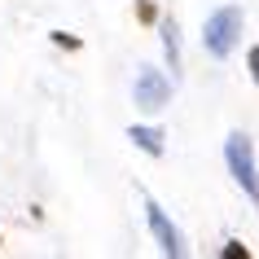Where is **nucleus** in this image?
Instances as JSON below:
<instances>
[{"label":"nucleus","instance_id":"7","mask_svg":"<svg viewBox=\"0 0 259 259\" xmlns=\"http://www.w3.org/2000/svg\"><path fill=\"white\" fill-rule=\"evenodd\" d=\"M49 40H53L62 53H79V49H83V40H79V35H70V31H49Z\"/></svg>","mask_w":259,"mask_h":259},{"label":"nucleus","instance_id":"2","mask_svg":"<svg viewBox=\"0 0 259 259\" xmlns=\"http://www.w3.org/2000/svg\"><path fill=\"white\" fill-rule=\"evenodd\" d=\"M224 167L237 180V189L259 206V167H255V145H250L246 132H229L224 137Z\"/></svg>","mask_w":259,"mask_h":259},{"label":"nucleus","instance_id":"1","mask_svg":"<svg viewBox=\"0 0 259 259\" xmlns=\"http://www.w3.org/2000/svg\"><path fill=\"white\" fill-rule=\"evenodd\" d=\"M242 22H246V14L237 9V5L211 9V18L202 22V49L215 57V62H224V57L237 49V40H242Z\"/></svg>","mask_w":259,"mask_h":259},{"label":"nucleus","instance_id":"4","mask_svg":"<svg viewBox=\"0 0 259 259\" xmlns=\"http://www.w3.org/2000/svg\"><path fill=\"white\" fill-rule=\"evenodd\" d=\"M145 224H150L154 233V246L163 250V255L180 259V255H189V246H185V233L176 229V220L163 211V202H154V198H145Z\"/></svg>","mask_w":259,"mask_h":259},{"label":"nucleus","instance_id":"9","mask_svg":"<svg viewBox=\"0 0 259 259\" xmlns=\"http://www.w3.org/2000/svg\"><path fill=\"white\" fill-rule=\"evenodd\" d=\"M220 259H250V246L246 242H229L224 250H220Z\"/></svg>","mask_w":259,"mask_h":259},{"label":"nucleus","instance_id":"11","mask_svg":"<svg viewBox=\"0 0 259 259\" xmlns=\"http://www.w3.org/2000/svg\"><path fill=\"white\" fill-rule=\"evenodd\" d=\"M0 246H5V237H0Z\"/></svg>","mask_w":259,"mask_h":259},{"label":"nucleus","instance_id":"6","mask_svg":"<svg viewBox=\"0 0 259 259\" xmlns=\"http://www.w3.org/2000/svg\"><path fill=\"white\" fill-rule=\"evenodd\" d=\"M163 49H167V66L171 75H180V27L171 18H163Z\"/></svg>","mask_w":259,"mask_h":259},{"label":"nucleus","instance_id":"8","mask_svg":"<svg viewBox=\"0 0 259 259\" xmlns=\"http://www.w3.org/2000/svg\"><path fill=\"white\" fill-rule=\"evenodd\" d=\"M137 22L141 27H154V22H158V5H154V0H137Z\"/></svg>","mask_w":259,"mask_h":259},{"label":"nucleus","instance_id":"3","mask_svg":"<svg viewBox=\"0 0 259 259\" xmlns=\"http://www.w3.org/2000/svg\"><path fill=\"white\" fill-rule=\"evenodd\" d=\"M171 93H176V79L163 75L158 66H141L137 70V83H132V101H137V110L158 114V110L171 106Z\"/></svg>","mask_w":259,"mask_h":259},{"label":"nucleus","instance_id":"10","mask_svg":"<svg viewBox=\"0 0 259 259\" xmlns=\"http://www.w3.org/2000/svg\"><path fill=\"white\" fill-rule=\"evenodd\" d=\"M246 70H250V79L259 88V44H250V53H246Z\"/></svg>","mask_w":259,"mask_h":259},{"label":"nucleus","instance_id":"5","mask_svg":"<svg viewBox=\"0 0 259 259\" xmlns=\"http://www.w3.org/2000/svg\"><path fill=\"white\" fill-rule=\"evenodd\" d=\"M127 141L137 145L141 154H150V158H163V127H150V123H132L127 127Z\"/></svg>","mask_w":259,"mask_h":259}]
</instances>
